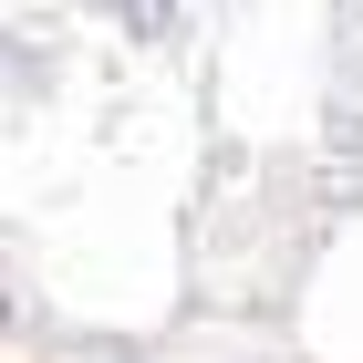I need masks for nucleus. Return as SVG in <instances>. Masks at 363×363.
I'll list each match as a JSON object with an SVG mask.
<instances>
[{
	"label": "nucleus",
	"instance_id": "f257e3e1",
	"mask_svg": "<svg viewBox=\"0 0 363 363\" xmlns=\"http://www.w3.org/2000/svg\"><path fill=\"white\" fill-rule=\"evenodd\" d=\"M135 21H145V31H156V21H167V0H135Z\"/></svg>",
	"mask_w": 363,
	"mask_h": 363
}]
</instances>
